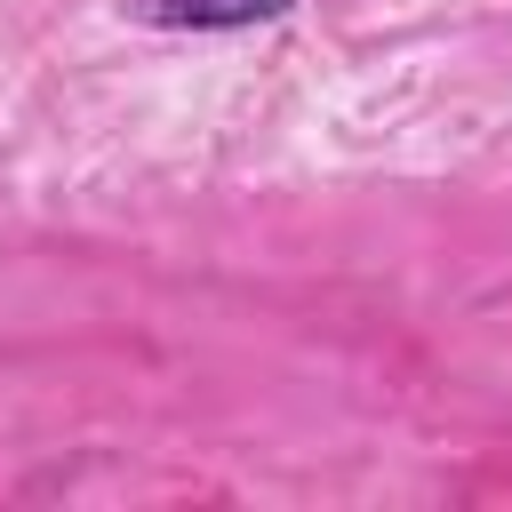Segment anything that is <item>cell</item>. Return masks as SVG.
<instances>
[{"label": "cell", "mask_w": 512, "mask_h": 512, "mask_svg": "<svg viewBox=\"0 0 512 512\" xmlns=\"http://www.w3.org/2000/svg\"><path fill=\"white\" fill-rule=\"evenodd\" d=\"M136 24H160V32H240V24H272L288 16L296 0H120Z\"/></svg>", "instance_id": "6da1fadb"}]
</instances>
